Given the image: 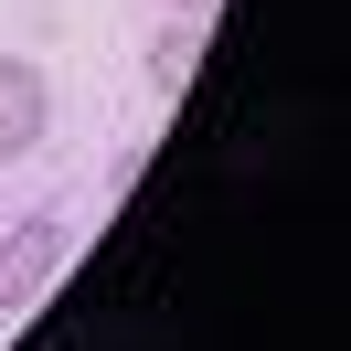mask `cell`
Listing matches in <instances>:
<instances>
[{"instance_id": "7a4b0ae2", "label": "cell", "mask_w": 351, "mask_h": 351, "mask_svg": "<svg viewBox=\"0 0 351 351\" xmlns=\"http://www.w3.org/2000/svg\"><path fill=\"white\" fill-rule=\"evenodd\" d=\"M43 128H53V86H43V64L0 53V160L43 149Z\"/></svg>"}, {"instance_id": "6da1fadb", "label": "cell", "mask_w": 351, "mask_h": 351, "mask_svg": "<svg viewBox=\"0 0 351 351\" xmlns=\"http://www.w3.org/2000/svg\"><path fill=\"white\" fill-rule=\"evenodd\" d=\"M75 223L64 213H22V223H0V319H22V308H43V287L75 266Z\"/></svg>"}, {"instance_id": "277c9868", "label": "cell", "mask_w": 351, "mask_h": 351, "mask_svg": "<svg viewBox=\"0 0 351 351\" xmlns=\"http://www.w3.org/2000/svg\"><path fill=\"white\" fill-rule=\"evenodd\" d=\"M171 11H213V0H171Z\"/></svg>"}, {"instance_id": "3957f363", "label": "cell", "mask_w": 351, "mask_h": 351, "mask_svg": "<svg viewBox=\"0 0 351 351\" xmlns=\"http://www.w3.org/2000/svg\"><path fill=\"white\" fill-rule=\"evenodd\" d=\"M202 43H213V11H181V22L149 43V86H160V96H181V86L202 75Z\"/></svg>"}]
</instances>
